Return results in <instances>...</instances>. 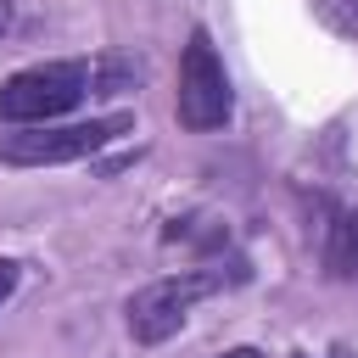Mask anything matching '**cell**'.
Returning <instances> with one entry per match:
<instances>
[{"instance_id": "10", "label": "cell", "mask_w": 358, "mask_h": 358, "mask_svg": "<svg viewBox=\"0 0 358 358\" xmlns=\"http://www.w3.org/2000/svg\"><path fill=\"white\" fill-rule=\"evenodd\" d=\"M341 358H347V352H341Z\"/></svg>"}, {"instance_id": "7", "label": "cell", "mask_w": 358, "mask_h": 358, "mask_svg": "<svg viewBox=\"0 0 358 358\" xmlns=\"http://www.w3.org/2000/svg\"><path fill=\"white\" fill-rule=\"evenodd\" d=\"M218 358H263L257 347H229V352H218Z\"/></svg>"}, {"instance_id": "8", "label": "cell", "mask_w": 358, "mask_h": 358, "mask_svg": "<svg viewBox=\"0 0 358 358\" xmlns=\"http://www.w3.org/2000/svg\"><path fill=\"white\" fill-rule=\"evenodd\" d=\"M11 28V0H0V34Z\"/></svg>"}, {"instance_id": "9", "label": "cell", "mask_w": 358, "mask_h": 358, "mask_svg": "<svg viewBox=\"0 0 358 358\" xmlns=\"http://www.w3.org/2000/svg\"><path fill=\"white\" fill-rule=\"evenodd\" d=\"M291 358H308V352H291Z\"/></svg>"}, {"instance_id": "2", "label": "cell", "mask_w": 358, "mask_h": 358, "mask_svg": "<svg viewBox=\"0 0 358 358\" xmlns=\"http://www.w3.org/2000/svg\"><path fill=\"white\" fill-rule=\"evenodd\" d=\"M129 129H134V112H106V117H90V123H28V129L0 134V162L6 168L78 162V157H95L101 145L123 140Z\"/></svg>"}, {"instance_id": "6", "label": "cell", "mask_w": 358, "mask_h": 358, "mask_svg": "<svg viewBox=\"0 0 358 358\" xmlns=\"http://www.w3.org/2000/svg\"><path fill=\"white\" fill-rule=\"evenodd\" d=\"M17 285H22V263L17 257H0V302H11Z\"/></svg>"}, {"instance_id": "4", "label": "cell", "mask_w": 358, "mask_h": 358, "mask_svg": "<svg viewBox=\"0 0 358 358\" xmlns=\"http://www.w3.org/2000/svg\"><path fill=\"white\" fill-rule=\"evenodd\" d=\"M224 291V274L218 268H185V274H162L151 285H140L129 296V336L140 347H157L168 336H179V324L190 319V308L201 296Z\"/></svg>"}, {"instance_id": "3", "label": "cell", "mask_w": 358, "mask_h": 358, "mask_svg": "<svg viewBox=\"0 0 358 358\" xmlns=\"http://www.w3.org/2000/svg\"><path fill=\"white\" fill-rule=\"evenodd\" d=\"M229 73L213 50V34L207 28H190L185 39V56H179V90H173V117L190 129V134H213L229 123Z\"/></svg>"}, {"instance_id": "1", "label": "cell", "mask_w": 358, "mask_h": 358, "mask_svg": "<svg viewBox=\"0 0 358 358\" xmlns=\"http://www.w3.org/2000/svg\"><path fill=\"white\" fill-rule=\"evenodd\" d=\"M95 95V62H34L0 84V123H50Z\"/></svg>"}, {"instance_id": "5", "label": "cell", "mask_w": 358, "mask_h": 358, "mask_svg": "<svg viewBox=\"0 0 358 358\" xmlns=\"http://www.w3.org/2000/svg\"><path fill=\"white\" fill-rule=\"evenodd\" d=\"M140 84V62L134 56H106V62H95V95H123V90H134Z\"/></svg>"}]
</instances>
